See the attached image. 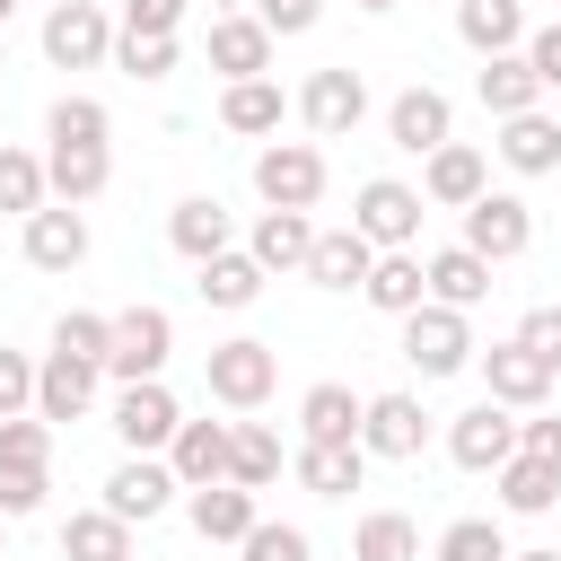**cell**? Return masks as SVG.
Instances as JSON below:
<instances>
[{
  "label": "cell",
  "mask_w": 561,
  "mask_h": 561,
  "mask_svg": "<svg viewBox=\"0 0 561 561\" xmlns=\"http://www.w3.org/2000/svg\"><path fill=\"white\" fill-rule=\"evenodd\" d=\"M202 386H210V403H228V412H263V403H272V386H280V351H272V342H254V333L210 342Z\"/></svg>",
  "instance_id": "1"
},
{
  "label": "cell",
  "mask_w": 561,
  "mask_h": 561,
  "mask_svg": "<svg viewBox=\"0 0 561 561\" xmlns=\"http://www.w3.org/2000/svg\"><path fill=\"white\" fill-rule=\"evenodd\" d=\"M254 193H263V210H316L324 202V149L316 140H263L254 149Z\"/></svg>",
  "instance_id": "2"
},
{
  "label": "cell",
  "mask_w": 561,
  "mask_h": 561,
  "mask_svg": "<svg viewBox=\"0 0 561 561\" xmlns=\"http://www.w3.org/2000/svg\"><path fill=\"white\" fill-rule=\"evenodd\" d=\"M351 228H359L377 254H412V245H421V184L368 175V184L351 193Z\"/></svg>",
  "instance_id": "3"
},
{
  "label": "cell",
  "mask_w": 561,
  "mask_h": 561,
  "mask_svg": "<svg viewBox=\"0 0 561 561\" xmlns=\"http://www.w3.org/2000/svg\"><path fill=\"white\" fill-rule=\"evenodd\" d=\"M403 359L421 368V377H456V368H473L482 359V342H473V324H465V307H412L403 316Z\"/></svg>",
  "instance_id": "4"
},
{
  "label": "cell",
  "mask_w": 561,
  "mask_h": 561,
  "mask_svg": "<svg viewBox=\"0 0 561 561\" xmlns=\"http://www.w3.org/2000/svg\"><path fill=\"white\" fill-rule=\"evenodd\" d=\"M114 35H123V26H114L96 0H53V9H44V61H53V70H105V61H114Z\"/></svg>",
  "instance_id": "5"
},
{
  "label": "cell",
  "mask_w": 561,
  "mask_h": 561,
  "mask_svg": "<svg viewBox=\"0 0 561 561\" xmlns=\"http://www.w3.org/2000/svg\"><path fill=\"white\" fill-rule=\"evenodd\" d=\"M167 351H175V316H167V307H123V316H114L105 377H123V386H149V377H167Z\"/></svg>",
  "instance_id": "6"
},
{
  "label": "cell",
  "mask_w": 561,
  "mask_h": 561,
  "mask_svg": "<svg viewBox=\"0 0 561 561\" xmlns=\"http://www.w3.org/2000/svg\"><path fill=\"white\" fill-rule=\"evenodd\" d=\"M289 105H298V123H307L316 140H342V131H359V114H368V79H359L351 61H333V70H307V88H298Z\"/></svg>",
  "instance_id": "7"
},
{
  "label": "cell",
  "mask_w": 561,
  "mask_h": 561,
  "mask_svg": "<svg viewBox=\"0 0 561 561\" xmlns=\"http://www.w3.org/2000/svg\"><path fill=\"white\" fill-rule=\"evenodd\" d=\"M175 430H184V412H175L167 377H149V386H123V394H114V438H123V456H167V447H175Z\"/></svg>",
  "instance_id": "8"
},
{
  "label": "cell",
  "mask_w": 561,
  "mask_h": 561,
  "mask_svg": "<svg viewBox=\"0 0 561 561\" xmlns=\"http://www.w3.org/2000/svg\"><path fill=\"white\" fill-rule=\"evenodd\" d=\"M447 456H456L465 473H500V465L517 456V412L482 394L473 412H456V421H447Z\"/></svg>",
  "instance_id": "9"
},
{
  "label": "cell",
  "mask_w": 561,
  "mask_h": 561,
  "mask_svg": "<svg viewBox=\"0 0 561 561\" xmlns=\"http://www.w3.org/2000/svg\"><path fill=\"white\" fill-rule=\"evenodd\" d=\"M175 491H184V482H175V465H167V456H123V465L105 473V508H114L123 526L167 517V508H175Z\"/></svg>",
  "instance_id": "10"
},
{
  "label": "cell",
  "mask_w": 561,
  "mask_h": 561,
  "mask_svg": "<svg viewBox=\"0 0 561 561\" xmlns=\"http://www.w3.org/2000/svg\"><path fill=\"white\" fill-rule=\"evenodd\" d=\"M456 245H473L482 263H517L526 245H535V210L517 202V193H482L473 210H465V237Z\"/></svg>",
  "instance_id": "11"
},
{
  "label": "cell",
  "mask_w": 561,
  "mask_h": 561,
  "mask_svg": "<svg viewBox=\"0 0 561 561\" xmlns=\"http://www.w3.org/2000/svg\"><path fill=\"white\" fill-rule=\"evenodd\" d=\"M359 447L386 456V465H412V456L430 447V412H421V394H368V412H359Z\"/></svg>",
  "instance_id": "12"
},
{
  "label": "cell",
  "mask_w": 561,
  "mask_h": 561,
  "mask_svg": "<svg viewBox=\"0 0 561 561\" xmlns=\"http://www.w3.org/2000/svg\"><path fill=\"white\" fill-rule=\"evenodd\" d=\"M386 140L394 149H412V158H430V149H447L456 140V105H447V88H403L394 105H386Z\"/></svg>",
  "instance_id": "13"
},
{
  "label": "cell",
  "mask_w": 561,
  "mask_h": 561,
  "mask_svg": "<svg viewBox=\"0 0 561 561\" xmlns=\"http://www.w3.org/2000/svg\"><path fill=\"white\" fill-rule=\"evenodd\" d=\"M482 193H491V158H482L473 140H447V149L421 158V202H438V210H473Z\"/></svg>",
  "instance_id": "14"
},
{
  "label": "cell",
  "mask_w": 561,
  "mask_h": 561,
  "mask_svg": "<svg viewBox=\"0 0 561 561\" xmlns=\"http://www.w3.org/2000/svg\"><path fill=\"white\" fill-rule=\"evenodd\" d=\"M482 386H491V403H508V412H543V403H552V368H543L517 333L482 351Z\"/></svg>",
  "instance_id": "15"
},
{
  "label": "cell",
  "mask_w": 561,
  "mask_h": 561,
  "mask_svg": "<svg viewBox=\"0 0 561 561\" xmlns=\"http://www.w3.org/2000/svg\"><path fill=\"white\" fill-rule=\"evenodd\" d=\"M96 359H70V351H44L35 359V421H88V403H96Z\"/></svg>",
  "instance_id": "16"
},
{
  "label": "cell",
  "mask_w": 561,
  "mask_h": 561,
  "mask_svg": "<svg viewBox=\"0 0 561 561\" xmlns=\"http://www.w3.org/2000/svg\"><path fill=\"white\" fill-rule=\"evenodd\" d=\"M26 263L35 272H79L88 263V210H70V202H44L35 219H26Z\"/></svg>",
  "instance_id": "17"
},
{
  "label": "cell",
  "mask_w": 561,
  "mask_h": 561,
  "mask_svg": "<svg viewBox=\"0 0 561 561\" xmlns=\"http://www.w3.org/2000/svg\"><path fill=\"white\" fill-rule=\"evenodd\" d=\"M167 245H175L184 263H210V254L237 245V219L219 210V193H184V202L167 210Z\"/></svg>",
  "instance_id": "18"
},
{
  "label": "cell",
  "mask_w": 561,
  "mask_h": 561,
  "mask_svg": "<svg viewBox=\"0 0 561 561\" xmlns=\"http://www.w3.org/2000/svg\"><path fill=\"white\" fill-rule=\"evenodd\" d=\"M359 412H368V394H351L342 377H324V386L298 394V430H307V447H359Z\"/></svg>",
  "instance_id": "19"
},
{
  "label": "cell",
  "mask_w": 561,
  "mask_h": 561,
  "mask_svg": "<svg viewBox=\"0 0 561 561\" xmlns=\"http://www.w3.org/2000/svg\"><path fill=\"white\" fill-rule=\"evenodd\" d=\"M210 70L237 79H272V26L263 18H210Z\"/></svg>",
  "instance_id": "20"
},
{
  "label": "cell",
  "mask_w": 561,
  "mask_h": 561,
  "mask_svg": "<svg viewBox=\"0 0 561 561\" xmlns=\"http://www.w3.org/2000/svg\"><path fill=\"white\" fill-rule=\"evenodd\" d=\"M473 96L491 105V123H517V114H535V105H543V79H535V61H526V53H491V61L473 70Z\"/></svg>",
  "instance_id": "21"
},
{
  "label": "cell",
  "mask_w": 561,
  "mask_h": 561,
  "mask_svg": "<svg viewBox=\"0 0 561 561\" xmlns=\"http://www.w3.org/2000/svg\"><path fill=\"white\" fill-rule=\"evenodd\" d=\"M184 517L202 543H245L263 517H254V491L245 482H210V491H184Z\"/></svg>",
  "instance_id": "22"
},
{
  "label": "cell",
  "mask_w": 561,
  "mask_h": 561,
  "mask_svg": "<svg viewBox=\"0 0 561 561\" xmlns=\"http://www.w3.org/2000/svg\"><path fill=\"white\" fill-rule=\"evenodd\" d=\"M368 272H377V245L359 228H316V254H307L316 289H368Z\"/></svg>",
  "instance_id": "23"
},
{
  "label": "cell",
  "mask_w": 561,
  "mask_h": 561,
  "mask_svg": "<svg viewBox=\"0 0 561 561\" xmlns=\"http://www.w3.org/2000/svg\"><path fill=\"white\" fill-rule=\"evenodd\" d=\"M456 35L491 61V53H526V0H456Z\"/></svg>",
  "instance_id": "24"
},
{
  "label": "cell",
  "mask_w": 561,
  "mask_h": 561,
  "mask_svg": "<svg viewBox=\"0 0 561 561\" xmlns=\"http://www.w3.org/2000/svg\"><path fill=\"white\" fill-rule=\"evenodd\" d=\"M491 149H500V167H508V175H552V167H561V123L535 105V114L500 123V140H491Z\"/></svg>",
  "instance_id": "25"
},
{
  "label": "cell",
  "mask_w": 561,
  "mask_h": 561,
  "mask_svg": "<svg viewBox=\"0 0 561 561\" xmlns=\"http://www.w3.org/2000/svg\"><path fill=\"white\" fill-rule=\"evenodd\" d=\"M245 254H254L263 272H307V254H316V219H307V210H263L254 237H245Z\"/></svg>",
  "instance_id": "26"
},
{
  "label": "cell",
  "mask_w": 561,
  "mask_h": 561,
  "mask_svg": "<svg viewBox=\"0 0 561 561\" xmlns=\"http://www.w3.org/2000/svg\"><path fill=\"white\" fill-rule=\"evenodd\" d=\"M263 280H272V272H263L245 245H228V254L193 263V289H202V307H228V316H237V307H254V298H263Z\"/></svg>",
  "instance_id": "27"
},
{
  "label": "cell",
  "mask_w": 561,
  "mask_h": 561,
  "mask_svg": "<svg viewBox=\"0 0 561 561\" xmlns=\"http://www.w3.org/2000/svg\"><path fill=\"white\" fill-rule=\"evenodd\" d=\"M167 465H175V482H184V491L228 482V421H184V430H175V447H167Z\"/></svg>",
  "instance_id": "28"
},
{
  "label": "cell",
  "mask_w": 561,
  "mask_h": 561,
  "mask_svg": "<svg viewBox=\"0 0 561 561\" xmlns=\"http://www.w3.org/2000/svg\"><path fill=\"white\" fill-rule=\"evenodd\" d=\"M44 184H53V202L88 210L114 184V149H44Z\"/></svg>",
  "instance_id": "29"
},
{
  "label": "cell",
  "mask_w": 561,
  "mask_h": 561,
  "mask_svg": "<svg viewBox=\"0 0 561 561\" xmlns=\"http://www.w3.org/2000/svg\"><path fill=\"white\" fill-rule=\"evenodd\" d=\"M421 263H430V298H438V307H465V316H473V307L491 298V263H482L473 245H438V254H421Z\"/></svg>",
  "instance_id": "30"
},
{
  "label": "cell",
  "mask_w": 561,
  "mask_h": 561,
  "mask_svg": "<svg viewBox=\"0 0 561 561\" xmlns=\"http://www.w3.org/2000/svg\"><path fill=\"white\" fill-rule=\"evenodd\" d=\"M377 316H412V307H430V263L421 254H377V272H368V289H359Z\"/></svg>",
  "instance_id": "31"
},
{
  "label": "cell",
  "mask_w": 561,
  "mask_h": 561,
  "mask_svg": "<svg viewBox=\"0 0 561 561\" xmlns=\"http://www.w3.org/2000/svg\"><path fill=\"white\" fill-rule=\"evenodd\" d=\"M289 473H298L316 500H351V491H359V473H368V447H307V438H298Z\"/></svg>",
  "instance_id": "32"
},
{
  "label": "cell",
  "mask_w": 561,
  "mask_h": 561,
  "mask_svg": "<svg viewBox=\"0 0 561 561\" xmlns=\"http://www.w3.org/2000/svg\"><path fill=\"white\" fill-rule=\"evenodd\" d=\"M491 482H500V508H508V517H543V508H561V465H543V456H508Z\"/></svg>",
  "instance_id": "33"
},
{
  "label": "cell",
  "mask_w": 561,
  "mask_h": 561,
  "mask_svg": "<svg viewBox=\"0 0 561 561\" xmlns=\"http://www.w3.org/2000/svg\"><path fill=\"white\" fill-rule=\"evenodd\" d=\"M280 114H289L280 79H237V88H219V123H228V131H245V140L280 131Z\"/></svg>",
  "instance_id": "34"
},
{
  "label": "cell",
  "mask_w": 561,
  "mask_h": 561,
  "mask_svg": "<svg viewBox=\"0 0 561 561\" xmlns=\"http://www.w3.org/2000/svg\"><path fill=\"white\" fill-rule=\"evenodd\" d=\"M61 561H131V526L114 508H79L61 517Z\"/></svg>",
  "instance_id": "35"
},
{
  "label": "cell",
  "mask_w": 561,
  "mask_h": 561,
  "mask_svg": "<svg viewBox=\"0 0 561 561\" xmlns=\"http://www.w3.org/2000/svg\"><path fill=\"white\" fill-rule=\"evenodd\" d=\"M105 131H114V114L96 96H53L44 105V140L53 149H105Z\"/></svg>",
  "instance_id": "36"
},
{
  "label": "cell",
  "mask_w": 561,
  "mask_h": 561,
  "mask_svg": "<svg viewBox=\"0 0 561 561\" xmlns=\"http://www.w3.org/2000/svg\"><path fill=\"white\" fill-rule=\"evenodd\" d=\"M228 482H245V491L280 482V438L263 421H228Z\"/></svg>",
  "instance_id": "37"
},
{
  "label": "cell",
  "mask_w": 561,
  "mask_h": 561,
  "mask_svg": "<svg viewBox=\"0 0 561 561\" xmlns=\"http://www.w3.org/2000/svg\"><path fill=\"white\" fill-rule=\"evenodd\" d=\"M351 561H421V526L403 508H368L351 535Z\"/></svg>",
  "instance_id": "38"
},
{
  "label": "cell",
  "mask_w": 561,
  "mask_h": 561,
  "mask_svg": "<svg viewBox=\"0 0 561 561\" xmlns=\"http://www.w3.org/2000/svg\"><path fill=\"white\" fill-rule=\"evenodd\" d=\"M44 202H53V184H44V158H35V149H0V210L35 219Z\"/></svg>",
  "instance_id": "39"
},
{
  "label": "cell",
  "mask_w": 561,
  "mask_h": 561,
  "mask_svg": "<svg viewBox=\"0 0 561 561\" xmlns=\"http://www.w3.org/2000/svg\"><path fill=\"white\" fill-rule=\"evenodd\" d=\"M430 561H508V535H500V517H456L430 543Z\"/></svg>",
  "instance_id": "40"
},
{
  "label": "cell",
  "mask_w": 561,
  "mask_h": 561,
  "mask_svg": "<svg viewBox=\"0 0 561 561\" xmlns=\"http://www.w3.org/2000/svg\"><path fill=\"white\" fill-rule=\"evenodd\" d=\"M175 61H184L175 35H114V70H123V79H167Z\"/></svg>",
  "instance_id": "41"
},
{
  "label": "cell",
  "mask_w": 561,
  "mask_h": 561,
  "mask_svg": "<svg viewBox=\"0 0 561 561\" xmlns=\"http://www.w3.org/2000/svg\"><path fill=\"white\" fill-rule=\"evenodd\" d=\"M53 351H70V359H96V368H105V351H114V316H96V307H70V316L53 324Z\"/></svg>",
  "instance_id": "42"
},
{
  "label": "cell",
  "mask_w": 561,
  "mask_h": 561,
  "mask_svg": "<svg viewBox=\"0 0 561 561\" xmlns=\"http://www.w3.org/2000/svg\"><path fill=\"white\" fill-rule=\"evenodd\" d=\"M0 465H26V473H53V421H35V412H18V421H0Z\"/></svg>",
  "instance_id": "43"
},
{
  "label": "cell",
  "mask_w": 561,
  "mask_h": 561,
  "mask_svg": "<svg viewBox=\"0 0 561 561\" xmlns=\"http://www.w3.org/2000/svg\"><path fill=\"white\" fill-rule=\"evenodd\" d=\"M44 491H53V473L0 465V517H9V526H18V517H35V508H44Z\"/></svg>",
  "instance_id": "44"
},
{
  "label": "cell",
  "mask_w": 561,
  "mask_h": 561,
  "mask_svg": "<svg viewBox=\"0 0 561 561\" xmlns=\"http://www.w3.org/2000/svg\"><path fill=\"white\" fill-rule=\"evenodd\" d=\"M18 412H35V359L0 342V421H18Z\"/></svg>",
  "instance_id": "45"
},
{
  "label": "cell",
  "mask_w": 561,
  "mask_h": 561,
  "mask_svg": "<svg viewBox=\"0 0 561 561\" xmlns=\"http://www.w3.org/2000/svg\"><path fill=\"white\" fill-rule=\"evenodd\" d=\"M237 552H245V561H316V543H307L298 526H272V517H263V526H254Z\"/></svg>",
  "instance_id": "46"
},
{
  "label": "cell",
  "mask_w": 561,
  "mask_h": 561,
  "mask_svg": "<svg viewBox=\"0 0 561 561\" xmlns=\"http://www.w3.org/2000/svg\"><path fill=\"white\" fill-rule=\"evenodd\" d=\"M517 342L561 377V307H526V316H517Z\"/></svg>",
  "instance_id": "47"
},
{
  "label": "cell",
  "mask_w": 561,
  "mask_h": 561,
  "mask_svg": "<svg viewBox=\"0 0 561 561\" xmlns=\"http://www.w3.org/2000/svg\"><path fill=\"white\" fill-rule=\"evenodd\" d=\"M184 9H193V0H123V18H114V26H123V35H175V26H184Z\"/></svg>",
  "instance_id": "48"
},
{
  "label": "cell",
  "mask_w": 561,
  "mask_h": 561,
  "mask_svg": "<svg viewBox=\"0 0 561 561\" xmlns=\"http://www.w3.org/2000/svg\"><path fill=\"white\" fill-rule=\"evenodd\" d=\"M526 61H535V79H543V96H561V18L526 35Z\"/></svg>",
  "instance_id": "49"
},
{
  "label": "cell",
  "mask_w": 561,
  "mask_h": 561,
  "mask_svg": "<svg viewBox=\"0 0 561 561\" xmlns=\"http://www.w3.org/2000/svg\"><path fill=\"white\" fill-rule=\"evenodd\" d=\"M254 18H263V26H272V35H307V26H316V18H324V0H263V9H254Z\"/></svg>",
  "instance_id": "50"
},
{
  "label": "cell",
  "mask_w": 561,
  "mask_h": 561,
  "mask_svg": "<svg viewBox=\"0 0 561 561\" xmlns=\"http://www.w3.org/2000/svg\"><path fill=\"white\" fill-rule=\"evenodd\" d=\"M517 456H543V465H561V421H517Z\"/></svg>",
  "instance_id": "51"
},
{
  "label": "cell",
  "mask_w": 561,
  "mask_h": 561,
  "mask_svg": "<svg viewBox=\"0 0 561 561\" xmlns=\"http://www.w3.org/2000/svg\"><path fill=\"white\" fill-rule=\"evenodd\" d=\"M508 561H561V552H552V543H526V552H508Z\"/></svg>",
  "instance_id": "52"
},
{
  "label": "cell",
  "mask_w": 561,
  "mask_h": 561,
  "mask_svg": "<svg viewBox=\"0 0 561 561\" xmlns=\"http://www.w3.org/2000/svg\"><path fill=\"white\" fill-rule=\"evenodd\" d=\"M359 9H368V18H386V9H394V0H359Z\"/></svg>",
  "instance_id": "53"
},
{
  "label": "cell",
  "mask_w": 561,
  "mask_h": 561,
  "mask_svg": "<svg viewBox=\"0 0 561 561\" xmlns=\"http://www.w3.org/2000/svg\"><path fill=\"white\" fill-rule=\"evenodd\" d=\"M9 18H18V0H0V26H9Z\"/></svg>",
  "instance_id": "54"
},
{
  "label": "cell",
  "mask_w": 561,
  "mask_h": 561,
  "mask_svg": "<svg viewBox=\"0 0 561 561\" xmlns=\"http://www.w3.org/2000/svg\"><path fill=\"white\" fill-rule=\"evenodd\" d=\"M0 552H9V517H0Z\"/></svg>",
  "instance_id": "55"
},
{
  "label": "cell",
  "mask_w": 561,
  "mask_h": 561,
  "mask_svg": "<svg viewBox=\"0 0 561 561\" xmlns=\"http://www.w3.org/2000/svg\"><path fill=\"white\" fill-rule=\"evenodd\" d=\"M0 70H9V44H0Z\"/></svg>",
  "instance_id": "56"
},
{
  "label": "cell",
  "mask_w": 561,
  "mask_h": 561,
  "mask_svg": "<svg viewBox=\"0 0 561 561\" xmlns=\"http://www.w3.org/2000/svg\"><path fill=\"white\" fill-rule=\"evenodd\" d=\"M0 149H9V140H0Z\"/></svg>",
  "instance_id": "57"
}]
</instances>
